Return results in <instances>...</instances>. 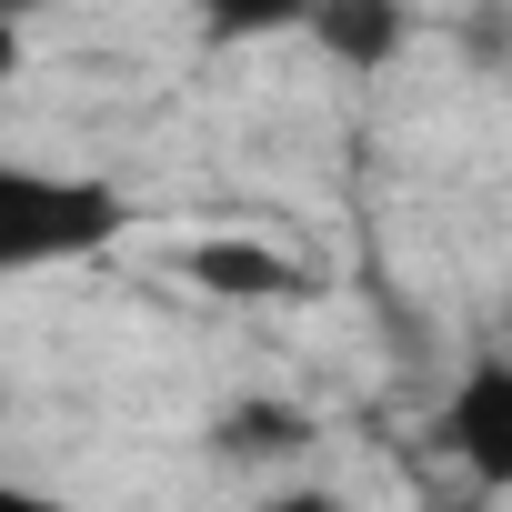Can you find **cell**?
<instances>
[{
    "label": "cell",
    "instance_id": "obj_1",
    "mask_svg": "<svg viewBox=\"0 0 512 512\" xmlns=\"http://www.w3.org/2000/svg\"><path fill=\"white\" fill-rule=\"evenodd\" d=\"M131 231V191L101 171H41V161H0V272H61L101 262Z\"/></svg>",
    "mask_w": 512,
    "mask_h": 512
},
{
    "label": "cell",
    "instance_id": "obj_2",
    "mask_svg": "<svg viewBox=\"0 0 512 512\" xmlns=\"http://www.w3.org/2000/svg\"><path fill=\"white\" fill-rule=\"evenodd\" d=\"M442 452L472 492H512V362H472L442 392Z\"/></svg>",
    "mask_w": 512,
    "mask_h": 512
},
{
    "label": "cell",
    "instance_id": "obj_3",
    "mask_svg": "<svg viewBox=\"0 0 512 512\" xmlns=\"http://www.w3.org/2000/svg\"><path fill=\"white\" fill-rule=\"evenodd\" d=\"M302 31H312L322 61H342V71H392V61L412 51V11H402V0H322Z\"/></svg>",
    "mask_w": 512,
    "mask_h": 512
},
{
    "label": "cell",
    "instance_id": "obj_4",
    "mask_svg": "<svg viewBox=\"0 0 512 512\" xmlns=\"http://www.w3.org/2000/svg\"><path fill=\"white\" fill-rule=\"evenodd\" d=\"M201 292H221V302H282V292H302V272L282 262L272 241H191V262H181Z\"/></svg>",
    "mask_w": 512,
    "mask_h": 512
},
{
    "label": "cell",
    "instance_id": "obj_5",
    "mask_svg": "<svg viewBox=\"0 0 512 512\" xmlns=\"http://www.w3.org/2000/svg\"><path fill=\"white\" fill-rule=\"evenodd\" d=\"M302 442H312V412H292V402H272V392H251V402H231V412L211 422V452L241 462V472H251V462H292Z\"/></svg>",
    "mask_w": 512,
    "mask_h": 512
},
{
    "label": "cell",
    "instance_id": "obj_6",
    "mask_svg": "<svg viewBox=\"0 0 512 512\" xmlns=\"http://www.w3.org/2000/svg\"><path fill=\"white\" fill-rule=\"evenodd\" d=\"M251 512H352V502H342L332 482H272V492L251 502Z\"/></svg>",
    "mask_w": 512,
    "mask_h": 512
},
{
    "label": "cell",
    "instance_id": "obj_7",
    "mask_svg": "<svg viewBox=\"0 0 512 512\" xmlns=\"http://www.w3.org/2000/svg\"><path fill=\"white\" fill-rule=\"evenodd\" d=\"M0 512H71V502H51L41 482H0Z\"/></svg>",
    "mask_w": 512,
    "mask_h": 512
}]
</instances>
